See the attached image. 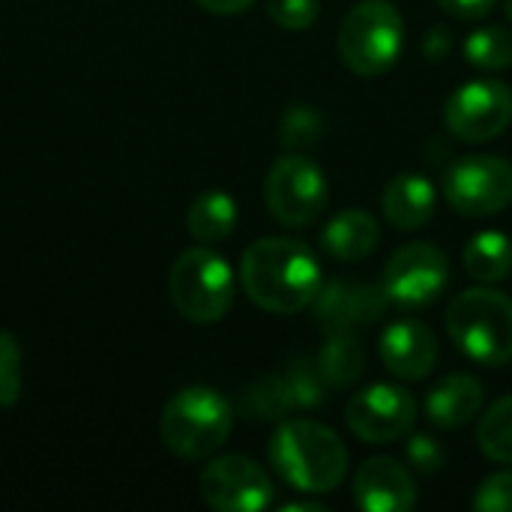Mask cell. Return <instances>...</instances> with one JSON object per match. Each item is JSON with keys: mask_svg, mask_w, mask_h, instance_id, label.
<instances>
[{"mask_svg": "<svg viewBox=\"0 0 512 512\" xmlns=\"http://www.w3.org/2000/svg\"><path fill=\"white\" fill-rule=\"evenodd\" d=\"M321 300V315L324 321L336 327H351V324H366L381 315L384 309V288H354V285H333Z\"/></svg>", "mask_w": 512, "mask_h": 512, "instance_id": "cell-18", "label": "cell"}, {"mask_svg": "<svg viewBox=\"0 0 512 512\" xmlns=\"http://www.w3.org/2000/svg\"><path fill=\"white\" fill-rule=\"evenodd\" d=\"M450 15L465 18V21H477L483 15H489V9L495 6V0H438Z\"/></svg>", "mask_w": 512, "mask_h": 512, "instance_id": "cell-28", "label": "cell"}, {"mask_svg": "<svg viewBox=\"0 0 512 512\" xmlns=\"http://www.w3.org/2000/svg\"><path fill=\"white\" fill-rule=\"evenodd\" d=\"M201 498L216 512H261L273 501V480L249 456L213 459L201 474Z\"/></svg>", "mask_w": 512, "mask_h": 512, "instance_id": "cell-10", "label": "cell"}, {"mask_svg": "<svg viewBox=\"0 0 512 512\" xmlns=\"http://www.w3.org/2000/svg\"><path fill=\"white\" fill-rule=\"evenodd\" d=\"M201 9L213 12V15H240L246 12L255 0H195Z\"/></svg>", "mask_w": 512, "mask_h": 512, "instance_id": "cell-29", "label": "cell"}, {"mask_svg": "<svg viewBox=\"0 0 512 512\" xmlns=\"http://www.w3.org/2000/svg\"><path fill=\"white\" fill-rule=\"evenodd\" d=\"M381 240L378 222L363 210H345L327 222L321 231V246L336 261H363L375 252Z\"/></svg>", "mask_w": 512, "mask_h": 512, "instance_id": "cell-17", "label": "cell"}, {"mask_svg": "<svg viewBox=\"0 0 512 512\" xmlns=\"http://www.w3.org/2000/svg\"><path fill=\"white\" fill-rule=\"evenodd\" d=\"M447 330L456 348L480 366L512 360V300L501 291H462L447 309Z\"/></svg>", "mask_w": 512, "mask_h": 512, "instance_id": "cell-4", "label": "cell"}, {"mask_svg": "<svg viewBox=\"0 0 512 512\" xmlns=\"http://www.w3.org/2000/svg\"><path fill=\"white\" fill-rule=\"evenodd\" d=\"M264 198L282 225L303 228L312 225L327 207V177L309 156L285 153L267 171Z\"/></svg>", "mask_w": 512, "mask_h": 512, "instance_id": "cell-7", "label": "cell"}, {"mask_svg": "<svg viewBox=\"0 0 512 512\" xmlns=\"http://www.w3.org/2000/svg\"><path fill=\"white\" fill-rule=\"evenodd\" d=\"M504 6H507V15H510L512 21V0H504Z\"/></svg>", "mask_w": 512, "mask_h": 512, "instance_id": "cell-31", "label": "cell"}, {"mask_svg": "<svg viewBox=\"0 0 512 512\" xmlns=\"http://www.w3.org/2000/svg\"><path fill=\"white\" fill-rule=\"evenodd\" d=\"M354 498L366 512H411L417 507V483L396 459L372 456L354 477Z\"/></svg>", "mask_w": 512, "mask_h": 512, "instance_id": "cell-13", "label": "cell"}, {"mask_svg": "<svg viewBox=\"0 0 512 512\" xmlns=\"http://www.w3.org/2000/svg\"><path fill=\"white\" fill-rule=\"evenodd\" d=\"M444 447L429 438V435H414L408 441V462L420 471V474H438L444 468Z\"/></svg>", "mask_w": 512, "mask_h": 512, "instance_id": "cell-27", "label": "cell"}, {"mask_svg": "<svg viewBox=\"0 0 512 512\" xmlns=\"http://www.w3.org/2000/svg\"><path fill=\"white\" fill-rule=\"evenodd\" d=\"M267 12L282 30H306L321 12V0H267Z\"/></svg>", "mask_w": 512, "mask_h": 512, "instance_id": "cell-25", "label": "cell"}, {"mask_svg": "<svg viewBox=\"0 0 512 512\" xmlns=\"http://www.w3.org/2000/svg\"><path fill=\"white\" fill-rule=\"evenodd\" d=\"M465 57L480 69H507L512 63V36L498 27H480L465 39Z\"/></svg>", "mask_w": 512, "mask_h": 512, "instance_id": "cell-22", "label": "cell"}, {"mask_svg": "<svg viewBox=\"0 0 512 512\" xmlns=\"http://www.w3.org/2000/svg\"><path fill=\"white\" fill-rule=\"evenodd\" d=\"M21 345L12 333L0 330V408H12L21 399Z\"/></svg>", "mask_w": 512, "mask_h": 512, "instance_id": "cell-24", "label": "cell"}, {"mask_svg": "<svg viewBox=\"0 0 512 512\" xmlns=\"http://www.w3.org/2000/svg\"><path fill=\"white\" fill-rule=\"evenodd\" d=\"M444 123L468 144L492 141L512 123V90L495 78L468 81L447 99Z\"/></svg>", "mask_w": 512, "mask_h": 512, "instance_id": "cell-9", "label": "cell"}, {"mask_svg": "<svg viewBox=\"0 0 512 512\" xmlns=\"http://www.w3.org/2000/svg\"><path fill=\"white\" fill-rule=\"evenodd\" d=\"M480 450L501 465H512V396L498 399L480 420Z\"/></svg>", "mask_w": 512, "mask_h": 512, "instance_id": "cell-21", "label": "cell"}, {"mask_svg": "<svg viewBox=\"0 0 512 512\" xmlns=\"http://www.w3.org/2000/svg\"><path fill=\"white\" fill-rule=\"evenodd\" d=\"M363 369V351L360 345L351 339V336H339L333 339L324 354L318 357V375L327 378L330 387H342V384H351Z\"/></svg>", "mask_w": 512, "mask_h": 512, "instance_id": "cell-23", "label": "cell"}, {"mask_svg": "<svg viewBox=\"0 0 512 512\" xmlns=\"http://www.w3.org/2000/svg\"><path fill=\"white\" fill-rule=\"evenodd\" d=\"M405 24L390 0L357 3L339 27V57L357 75H381L402 54Z\"/></svg>", "mask_w": 512, "mask_h": 512, "instance_id": "cell-6", "label": "cell"}, {"mask_svg": "<svg viewBox=\"0 0 512 512\" xmlns=\"http://www.w3.org/2000/svg\"><path fill=\"white\" fill-rule=\"evenodd\" d=\"M231 402L213 387H186L168 399L159 417L162 444L180 459H207L231 435Z\"/></svg>", "mask_w": 512, "mask_h": 512, "instance_id": "cell-3", "label": "cell"}, {"mask_svg": "<svg viewBox=\"0 0 512 512\" xmlns=\"http://www.w3.org/2000/svg\"><path fill=\"white\" fill-rule=\"evenodd\" d=\"M270 462L276 474L297 492H333L348 474V450L339 435L318 420H285L270 438Z\"/></svg>", "mask_w": 512, "mask_h": 512, "instance_id": "cell-2", "label": "cell"}, {"mask_svg": "<svg viewBox=\"0 0 512 512\" xmlns=\"http://www.w3.org/2000/svg\"><path fill=\"white\" fill-rule=\"evenodd\" d=\"M465 270L477 282H501L512 273V240L501 231H480L465 246Z\"/></svg>", "mask_w": 512, "mask_h": 512, "instance_id": "cell-19", "label": "cell"}, {"mask_svg": "<svg viewBox=\"0 0 512 512\" xmlns=\"http://www.w3.org/2000/svg\"><path fill=\"white\" fill-rule=\"evenodd\" d=\"M240 282L255 306L276 315H294L318 300L321 264L306 243L264 237L243 252Z\"/></svg>", "mask_w": 512, "mask_h": 512, "instance_id": "cell-1", "label": "cell"}, {"mask_svg": "<svg viewBox=\"0 0 512 512\" xmlns=\"http://www.w3.org/2000/svg\"><path fill=\"white\" fill-rule=\"evenodd\" d=\"M282 512H327L324 504H312V501H291V504H285Z\"/></svg>", "mask_w": 512, "mask_h": 512, "instance_id": "cell-30", "label": "cell"}, {"mask_svg": "<svg viewBox=\"0 0 512 512\" xmlns=\"http://www.w3.org/2000/svg\"><path fill=\"white\" fill-rule=\"evenodd\" d=\"M381 363L402 381H423L438 363V342L420 321H396L381 336Z\"/></svg>", "mask_w": 512, "mask_h": 512, "instance_id": "cell-14", "label": "cell"}, {"mask_svg": "<svg viewBox=\"0 0 512 512\" xmlns=\"http://www.w3.org/2000/svg\"><path fill=\"white\" fill-rule=\"evenodd\" d=\"M447 255L432 243H408L390 261L384 273V297L405 309H420L438 300L447 288Z\"/></svg>", "mask_w": 512, "mask_h": 512, "instance_id": "cell-11", "label": "cell"}, {"mask_svg": "<svg viewBox=\"0 0 512 512\" xmlns=\"http://www.w3.org/2000/svg\"><path fill=\"white\" fill-rule=\"evenodd\" d=\"M168 294L174 309L192 324H216L234 303L231 264L204 246L186 249L168 276Z\"/></svg>", "mask_w": 512, "mask_h": 512, "instance_id": "cell-5", "label": "cell"}, {"mask_svg": "<svg viewBox=\"0 0 512 512\" xmlns=\"http://www.w3.org/2000/svg\"><path fill=\"white\" fill-rule=\"evenodd\" d=\"M435 183L423 174H399L387 183L384 189V216L390 225H396L399 231H414L423 228L432 213H435Z\"/></svg>", "mask_w": 512, "mask_h": 512, "instance_id": "cell-15", "label": "cell"}, {"mask_svg": "<svg viewBox=\"0 0 512 512\" xmlns=\"http://www.w3.org/2000/svg\"><path fill=\"white\" fill-rule=\"evenodd\" d=\"M444 198L465 216H495L512 204V165L501 156H465L447 168Z\"/></svg>", "mask_w": 512, "mask_h": 512, "instance_id": "cell-8", "label": "cell"}, {"mask_svg": "<svg viewBox=\"0 0 512 512\" xmlns=\"http://www.w3.org/2000/svg\"><path fill=\"white\" fill-rule=\"evenodd\" d=\"M348 426L366 444H390L411 432L417 420V402L405 387L396 384H372L351 396L348 402Z\"/></svg>", "mask_w": 512, "mask_h": 512, "instance_id": "cell-12", "label": "cell"}, {"mask_svg": "<svg viewBox=\"0 0 512 512\" xmlns=\"http://www.w3.org/2000/svg\"><path fill=\"white\" fill-rule=\"evenodd\" d=\"M474 507L480 512H512V471L486 477L474 495Z\"/></svg>", "mask_w": 512, "mask_h": 512, "instance_id": "cell-26", "label": "cell"}, {"mask_svg": "<svg viewBox=\"0 0 512 512\" xmlns=\"http://www.w3.org/2000/svg\"><path fill=\"white\" fill-rule=\"evenodd\" d=\"M237 225V204L228 192H204L189 204L186 228L201 243H219L225 240Z\"/></svg>", "mask_w": 512, "mask_h": 512, "instance_id": "cell-20", "label": "cell"}, {"mask_svg": "<svg viewBox=\"0 0 512 512\" xmlns=\"http://www.w3.org/2000/svg\"><path fill=\"white\" fill-rule=\"evenodd\" d=\"M480 408H483V384L468 372L447 375L426 399V414L441 429L468 426L480 414Z\"/></svg>", "mask_w": 512, "mask_h": 512, "instance_id": "cell-16", "label": "cell"}]
</instances>
